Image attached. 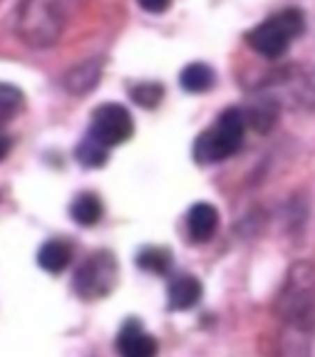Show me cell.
Listing matches in <instances>:
<instances>
[{"mask_svg":"<svg viewBox=\"0 0 315 357\" xmlns=\"http://www.w3.org/2000/svg\"><path fill=\"white\" fill-rule=\"evenodd\" d=\"M315 275L310 266L293 268L288 288L283 293V318L288 323L286 342L291 347L286 350V357H308V335L315 323Z\"/></svg>","mask_w":315,"mask_h":357,"instance_id":"obj_1","label":"cell"},{"mask_svg":"<svg viewBox=\"0 0 315 357\" xmlns=\"http://www.w3.org/2000/svg\"><path fill=\"white\" fill-rule=\"evenodd\" d=\"M243 132L246 122L238 109H226L219 117V122L201 134L194 144V156L199 164L224 162L231 154H236L238 146L243 144Z\"/></svg>","mask_w":315,"mask_h":357,"instance_id":"obj_2","label":"cell"},{"mask_svg":"<svg viewBox=\"0 0 315 357\" xmlns=\"http://www.w3.org/2000/svg\"><path fill=\"white\" fill-rule=\"evenodd\" d=\"M303 28H305L303 13L295 10V8H288V10H281L278 15L256 25L246 35V40L259 55L273 60V57H281L288 50V45L303 33Z\"/></svg>","mask_w":315,"mask_h":357,"instance_id":"obj_3","label":"cell"},{"mask_svg":"<svg viewBox=\"0 0 315 357\" xmlns=\"http://www.w3.org/2000/svg\"><path fill=\"white\" fill-rule=\"evenodd\" d=\"M17 33L33 47H47L60 35V10L55 0H23L17 13Z\"/></svg>","mask_w":315,"mask_h":357,"instance_id":"obj_4","label":"cell"},{"mask_svg":"<svg viewBox=\"0 0 315 357\" xmlns=\"http://www.w3.org/2000/svg\"><path fill=\"white\" fill-rule=\"evenodd\" d=\"M117 283V261L109 251H95L77 268L72 288L82 301H100L109 296Z\"/></svg>","mask_w":315,"mask_h":357,"instance_id":"obj_5","label":"cell"},{"mask_svg":"<svg viewBox=\"0 0 315 357\" xmlns=\"http://www.w3.org/2000/svg\"><path fill=\"white\" fill-rule=\"evenodd\" d=\"M135 134V119L130 109L122 105H102L95 109L90 122V137H95L100 144L117 146L124 144Z\"/></svg>","mask_w":315,"mask_h":357,"instance_id":"obj_6","label":"cell"},{"mask_svg":"<svg viewBox=\"0 0 315 357\" xmlns=\"http://www.w3.org/2000/svg\"><path fill=\"white\" fill-rule=\"evenodd\" d=\"M117 352L122 357H154L157 355V340L146 333L139 320L130 318L117 335Z\"/></svg>","mask_w":315,"mask_h":357,"instance_id":"obj_7","label":"cell"},{"mask_svg":"<svg viewBox=\"0 0 315 357\" xmlns=\"http://www.w3.org/2000/svg\"><path fill=\"white\" fill-rule=\"evenodd\" d=\"M186 229H189V236L197 243H206L211 236L219 229V211H216L211 204H194L186 213Z\"/></svg>","mask_w":315,"mask_h":357,"instance_id":"obj_8","label":"cell"},{"mask_svg":"<svg viewBox=\"0 0 315 357\" xmlns=\"http://www.w3.org/2000/svg\"><path fill=\"white\" fill-rule=\"evenodd\" d=\"M201 283L194 275H176L167 288V298H169L171 310H189L201 301Z\"/></svg>","mask_w":315,"mask_h":357,"instance_id":"obj_9","label":"cell"},{"mask_svg":"<svg viewBox=\"0 0 315 357\" xmlns=\"http://www.w3.org/2000/svg\"><path fill=\"white\" fill-rule=\"evenodd\" d=\"M72 261V245L62 238H52L40 245L38 251V266L47 273H62Z\"/></svg>","mask_w":315,"mask_h":357,"instance_id":"obj_10","label":"cell"},{"mask_svg":"<svg viewBox=\"0 0 315 357\" xmlns=\"http://www.w3.org/2000/svg\"><path fill=\"white\" fill-rule=\"evenodd\" d=\"M102 213H105V206H102V199L92 191H85L79 194L77 199L72 201L70 206V216L79 223V226H97L102 221Z\"/></svg>","mask_w":315,"mask_h":357,"instance_id":"obj_11","label":"cell"},{"mask_svg":"<svg viewBox=\"0 0 315 357\" xmlns=\"http://www.w3.org/2000/svg\"><path fill=\"white\" fill-rule=\"evenodd\" d=\"M214 70L208 65H203V62H192V65H186L184 70H181V87L186 89V92H206V89H211V84H214Z\"/></svg>","mask_w":315,"mask_h":357,"instance_id":"obj_12","label":"cell"},{"mask_svg":"<svg viewBox=\"0 0 315 357\" xmlns=\"http://www.w3.org/2000/svg\"><path fill=\"white\" fill-rule=\"evenodd\" d=\"M97 79H100V65H97L95 60H90V62H85V65L72 67L68 79H65V84H68V89L72 95H85V92H90V89L95 87Z\"/></svg>","mask_w":315,"mask_h":357,"instance_id":"obj_13","label":"cell"},{"mask_svg":"<svg viewBox=\"0 0 315 357\" xmlns=\"http://www.w3.org/2000/svg\"><path fill=\"white\" fill-rule=\"evenodd\" d=\"M25 109V95L15 84L0 82V124L15 119Z\"/></svg>","mask_w":315,"mask_h":357,"instance_id":"obj_14","label":"cell"},{"mask_svg":"<svg viewBox=\"0 0 315 357\" xmlns=\"http://www.w3.org/2000/svg\"><path fill=\"white\" fill-rule=\"evenodd\" d=\"M141 271L146 273H167L171 266V253L167 248H159V245H149V248H141L139 256H137Z\"/></svg>","mask_w":315,"mask_h":357,"instance_id":"obj_15","label":"cell"},{"mask_svg":"<svg viewBox=\"0 0 315 357\" xmlns=\"http://www.w3.org/2000/svg\"><path fill=\"white\" fill-rule=\"evenodd\" d=\"M77 159H79V164H85V167H90V169L105 167V162H107V146L100 144L95 137H87V139L77 146Z\"/></svg>","mask_w":315,"mask_h":357,"instance_id":"obj_16","label":"cell"},{"mask_svg":"<svg viewBox=\"0 0 315 357\" xmlns=\"http://www.w3.org/2000/svg\"><path fill=\"white\" fill-rule=\"evenodd\" d=\"M130 95L139 107H144V109H154V107L162 102L164 87L159 82H141V84H137V87H132Z\"/></svg>","mask_w":315,"mask_h":357,"instance_id":"obj_17","label":"cell"},{"mask_svg":"<svg viewBox=\"0 0 315 357\" xmlns=\"http://www.w3.org/2000/svg\"><path fill=\"white\" fill-rule=\"evenodd\" d=\"M137 3H139L146 13H164L169 8L171 0H137Z\"/></svg>","mask_w":315,"mask_h":357,"instance_id":"obj_18","label":"cell"},{"mask_svg":"<svg viewBox=\"0 0 315 357\" xmlns=\"http://www.w3.org/2000/svg\"><path fill=\"white\" fill-rule=\"evenodd\" d=\"M10 154V137L6 132H0V162Z\"/></svg>","mask_w":315,"mask_h":357,"instance_id":"obj_19","label":"cell"}]
</instances>
